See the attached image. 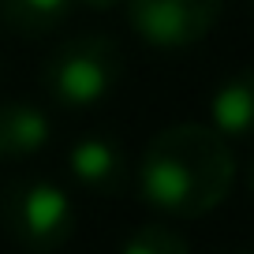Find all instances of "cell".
Wrapping results in <instances>:
<instances>
[{
    "label": "cell",
    "instance_id": "6da1fadb",
    "mask_svg": "<svg viewBox=\"0 0 254 254\" xmlns=\"http://www.w3.org/2000/svg\"><path fill=\"white\" fill-rule=\"evenodd\" d=\"M236 157L213 124H172L150 138L138 190L168 217H206L232 194Z\"/></svg>",
    "mask_w": 254,
    "mask_h": 254
},
{
    "label": "cell",
    "instance_id": "7a4b0ae2",
    "mask_svg": "<svg viewBox=\"0 0 254 254\" xmlns=\"http://www.w3.org/2000/svg\"><path fill=\"white\" fill-rule=\"evenodd\" d=\"M120 49L112 38L86 34L64 41L45 64V90L64 109H94L112 94L120 79Z\"/></svg>",
    "mask_w": 254,
    "mask_h": 254
},
{
    "label": "cell",
    "instance_id": "3957f363",
    "mask_svg": "<svg viewBox=\"0 0 254 254\" xmlns=\"http://www.w3.org/2000/svg\"><path fill=\"white\" fill-rule=\"evenodd\" d=\"M4 224L30 251H56L75 232V206L56 183H11L4 194Z\"/></svg>",
    "mask_w": 254,
    "mask_h": 254
},
{
    "label": "cell",
    "instance_id": "277c9868",
    "mask_svg": "<svg viewBox=\"0 0 254 254\" xmlns=\"http://www.w3.org/2000/svg\"><path fill=\"white\" fill-rule=\"evenodd\" d=\"M224 0H127V23L153 49L198 45L221 19Z\"/></svg>",
    "mask_w": 254,
    "mask_h": 254
},
{
    "label": "cell",
    "instance_id": "5b68a950",
    "mask_svg": "<svg viewBox=\"0 0 254 254\" xmlns=\"http://www.w3.org/2000/svg\"><path fill=\"white\" fill-rule=\"evenodd\" d=\"M67 165H71L75 180L94 194H112L127 172L120 146L109 142V138H79L67 153Z\"/></svg>",
    "mask_w": 254,
    "mask_h": 254
},
{
    "label": "cell",
    "instance_id": "8992f818",
    "mask_svg": "<svg viewBox=\"0 0 254 254\" xmlns=\"http://www.w3.org/2000/svg\"><path fill=\"white\" fill-rule=\"evenodd\" d=\"M209 120L224 138L254 135V71H236L213 90Z\"/></svg>",
    "mask_w": 254,
    "mask_h": 254
},
{
    "label": "cell",
    "instance_id": "52a82bcc",
    "mask_svg": "<svg viewBox=\"0 0 254 254\" xmlns=\"http://www.w3.org/2000/svg\"><path fill=\"white\" fill-rule=\"evenodd\" d=\"M53 135L49 116L34 101H4L0 105V157H30Z\"/></svg>",
    "mask_w": 254,
    "mask_h": 254
},
{
    "label": "cell",
    "instance_id": "ba28073f",
    "mask_svg": "<svg viewBox=\"0 0 254 254\" xmlns=\"http://www.w3.org/2000/svg\"><path fill=\"white\" fill-rule=\"evenodd\" d=\"M75 0H0V19L11 30L23 34H45L67 19Z\"/></svg>",
    "mask_w": 254,
    "mask_h": 254
},
{
    "label": "cell",
    "instance_id": "9c48e42d",
    "mask_svg": "<svg viewBox=\"0 0 254 254\" xmlns=\"http://www.w3.org/2000/svg\"><path fill=\"white\" fill-rule=\"evenodd\" d=\"M124 251L127 254H183L187 239L180 232H172L168 224H146L124 243Z\"/></svg>",
    "mask_w": 254,
    "mask_h": 254
},
{
    "label": "cell",
    "instance_id": "30bf717a",
    "mask_svg": "<svg viewBox=\"0 0 254 254\" xmlns=\"http://www.w3.org/2000/svg\"><path fill=\"white\" fill-rule=\"evenodd\" d=\"M82 4H90V8H112L116 0H82Z\"/></svg>",
    "mask_w": 254,
    "mask_h": 254
},
{
    "label": "cell",
    "instance_id": "8fae6325",
    "mask_svg": "<svg viewBox=\"0 0 254 254\" xmlns=\"http://www.w3.org/2000/svg\"><path fill=\"white\" fill-rule=\"evenodd\" d=\"M247 187H251V194H254V165H251V176H247Z\"/></svg>",
    "mask_w": 254,
    "mask_h": 254
}]
</instances>
